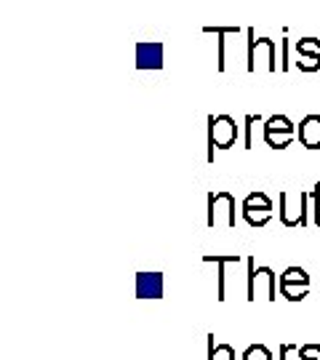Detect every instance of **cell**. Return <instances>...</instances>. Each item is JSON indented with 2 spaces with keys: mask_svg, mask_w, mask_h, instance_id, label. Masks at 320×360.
Returning <instances> with one entry per match:
<instances>
[{
  "mask_svg": "<svg viewBox=\"0 0 320 360\" xmlns=\"http://www.w3.org/2000/svg\"><path fill=\"white\" fill-rule=\"evenodd\" d=\"M245 267H248V272H245V299L256 302V296L264 291V299L275 302L278 299V281H281L275 275V270L272 267H256L254 257L245 259Z\"/></svg>",
  "mask_w": 320,
  "mask_h": 360,
  "instance_id": "6da1fadb",
  "label": "cell"
},
{
  "mask_svg": "<svg viewBox=\"0 0 320 360\" xmlns=\"http://www.w3.org/2000/svg\"><path fill=\"white\" fill-rule=\"evenodd\" d=\"M241 136V126L230 115H208V155L205 160L214 163V150H230Z\"/></svg>",
  "mask_w": 320,
  "mask_h": 360,
  "instance_id": "7a4b0ae2",
  "label": "cell"
},
{
  "mask_svg": "<svg viewBox=\"0 0 320 360\" xmlns=\"http://www.w3.org/2000/svg\"><path fill=\"white\" fill-rule=\"evenodd\" d=\"M245 35H248V43H245V70L254 72L256 62L262 59V51H264V67H267V72H278V43L269 38H256L254 27H248Z\"/></svg>",
  "mask_w": 320,
  "mask_h": 360,
  "instance_id": "3957f363",
  "label": "cell"
},
{
  "mask_svg": "<svg viewBox=\"0 0 320 360\" xmlns=\"http://www.w3.org/2000/svg\"><path fill=\"white\" fill-rule=\"evenodd\" d=\"M205 224L211 230L217 227H235V198L227 190H219V193H208V219Z\"/></svg>",
  "mask_w": 320,
  "mask_h": 360,
  "instance_id": "277c9868",
  "label": "cell"
},
{
  "mask_svg": "<svg viewBox=\"0 0 320 360\" xmlns=\"http://www.w3.org/2000/svg\"><path fill=\"white\" fill-rule=\"evenodd\" d=\"M262 134H264L267 147H272V150H286L296 139V126L291 123V117L272 115L264 120V131Z\"/></svg>",
  "mask_w": 320,
  "mask_h": 360,
  "instance_id": "5b68a950",
  "label": "cell"
},
{
  "mask_svg": "<svg viewBox=\"0 0 320 360\" xmlns=\"http://www.w3.org/2000/svg\"><path fill=\"white\" fill-rule=\"evenodd\" d=\"M241 214L251 227H267L269 219H272V200L262 190L248 193L241 203Z\"/></svg>",
  "mask_w": 320,
  "mask_h": 360,
  "instance_id": "8992f818",
  "label": "cell"
},
{
  "mask_svg": "<svg viewBox=\"0 0 320 360\" xmlns=\"http://www.w3.org/2000/svg\"><path fill=\"white\" fill-rule=\"evenodd\" d=\"M278 200H281L278 217H281L283 227H307L309 224V203H312L309 193L302 190V195H299V203H302V206L299 208H291V193H286V190L278 195Z\"/></svg>",
  "mask_w": 320,
  "mask_h": 360,
  "instance_id": "52a82bcc",
  "label": "cell"
},
{
  "mask_svg": "<svg viewBox=\"0 0 320 360\" xmlns=\"http://www.w3.org/2000/svg\"><path fill=\"white\" fill-rule=\"evenodd\" d=\"M166 56V46L160 40H141L136 43V67L139 70H160Z\"/></svg>",
  "mask_w": 320,
  "mask_h": 360,
  "instance_id": "ba28073f",
  "label": "cell"
},
{
  "mask_svg": "<svg viewBox=\"0 0 320 360\" xmlns=\"http://www.w3.org/2000/svg\"><path fill=\"white\" fill-rule=\"evenodd\" d=\"M203 262L205 264H217L219 267L217 299L219 302H224V299H227V267H230V264H241V254H224V257H219V254H205Z\"/></svg>",
  "mask_w": 320,
  "mask_h": 360,
  "instance_id": "9c48e42d",
  "label": "cell"
},
{
  "mask_svg": "<svg viewBox=\"0 0 320 360\" xmlns=\"http://www.w3.org/2000/svg\"><path fill=\"white\" fill-rule=\"evenodd\" d=\"M296 139L302 142L305 150H320V115L302 117V123L296 129Z\"/></svg>",
  "mask_w": 320,
  "mask_h": 360,
  "instance_id": "30bf717a",
  "label": "cell"
},
{
  "mask_svg": "<svg viewBox=\"0 0 320 360\" xmlns=\"http://www.w3.org/2000/svg\"><path fill=\"white\" fill-rule=\"evenodd\" d=\"M136 296L139 299H163V275L160 272H139L136 275Z\"/></svg>",
  "mask_w": 320,
  "mask_h": 360,
  "instance_id": "8fae6325",
  "label": "cell"
},
{
  "mask_svg": "<svg viewBox=\"0 0 320 360\" xmlns=\"http://www.w3.org/2000/svg\"><path fill=\"white\" fill-rule=\"evenodd\" d=\"M205 35H217V70L224 72L227 70V38L238 35V27H203Z\"/></svg>",
  "mask_w": 320,
  "mask_h": 360,
  "instance_id": "7c38bea8",
  "label": "cell"
},
{
  "mask_svg": "<svg viewBox=\"0 0 320 360\" xmlns=\"http://www.w3.org/2000/svg\"><path fill=\"white\" fill-rule=\"evenodd\" d=\"M278 285H309V275L302 267H286Z\"/></svg>",
  "mask_w": 320,
  "mask_h": 360,
  "instance_id": "4fadbf2b",
  "label": "cell"
},
{
  "mask_svg": "<svg viewBox=\"0 0 320 360\" xmlns=\"http://www.w3.org/2000/svg\"><path fill=\"white\" fill-rule=\"evenodd\" d=\"M205 339H208V360H235V349L230 345H214V334H208Z\"/></svg>",
  "mask_w": 320,
  "mask_h": 360,
  "instance_id": "5bb4252c",
  "label": "cell"
},
{
  "mask_svg": "<svg viewBox=\"0 0 320 360\" xmlns=\"http://www.w3.org/2000/svg\"><path fill=\"white\" fill-rule=\"evenodd\" d=\"M296 67H299L302 72H318L320 53H296Z\"/></svg>",
  "mask_w": 320,
  "mask_h": 360,
  "instance_id": "9a60e30c",
  "label": "cell"
},
{
  "mask_svg": "<svg viewBox=\"0 0 320 360\" xmlns=\"http://www.w3.org/2000/svg\"><path fill=\"white\" fill-rule=\"evenodd\" d=\"M256 123H262V115H245L243 117V129H245L243 147L245 150H251V147H254V126Z\"/></svg>",
  "mask_w": 320,
  "mask_h": 360,
  "instance_id": "2e32d148",
  "label": "cell"
},
{
  "mask_svg": "<svg viewBox=\"0 0 320 360\" xmlns=\"http://www.w3.org/2000/svg\"><path fill=\"white\" fill-rule=\"evenodd\" d=\"M309 294V285H281V296H286L288 302H302Z\"/></svg>",
  "mask_w": 320,
  "mask_h": 360,
  "instance_id": "e0dca14e",
  "label": "cell"
},
{
  "mask_svg": "<svg viewBox=\"0 0 320 360\" xmlns=\"http://www.w3.org/2000/svg\"><path fill=\"white\" fill-rule=\"evenodd\" d=\"M241 360H272V352H269L264 345H251V347L243 352Z\"/></svg>",
  "mask_w": 320,
  "mask_h": 360,
  "instance_id": "ac0fdd59",
  "label": "cell"
},
{
  "mask_svg": "<svg viewBox=\"0 0 320 360\" xmlns=\"http://www.w3.org/2000/svg\"><path fill=\"white\" fill-rule=\"evenodd\" d=\"M296 53H320V38H302L294 46Z\"/></svg>",
  "mask_w": 320,
  "mask_h": 360,
  "instance_id": "d6986e66",
  "label": "cell"
},
{
  "mask_svg": "<svg viewBox=\"0 0 320 360\" xmlns=\"http://www.w3.org/2000/svg\"><path fill=\"white\" fill-rule=\"evenodd\" d=\"M299 360H320V345H315V342L302 345L299 347Z\"/></svg>",
  "mask_w": 320,
  "mask_h": 360,
  "instance_id": "ffe728a7",
  "label": "cell"
},
{
  "mask_svg": "<svg viewBox=\"0 0 320 360\" xmlns=\"http://www.w3.org/2000/svg\"><path fill=\"white\" fill-rule=\"evenodd\" d=\"M309 198H312V221L320 227V181L309 190Z\"/></svg>",
  "mask_w": 320,
  "mask_h": 360,
  "instance_id": "44dd1931",
  "label": "cell"
},
{
  "mask_svg": "<svg viewBox=\"0 0 320 360\" xmlns=\"http://www.w3.org/2000/svg\"><path fill=\"white\" fill-rule=\"evenodd\" d=\"M288 49H291V40L283 38L281 40V51H283V65H281V70H283V72H288V67H291V65H288Z\"/></svg>",
  "mask_w": 320,
  "mask_h": 360,
  "instance_id": "7402d4cb",
  "label": "cell"
},
{
  "mask_svg": "<svg viewBox=\"0 0 320 360\" xmlns=\"http://www.w3.org/2000/svg\"><path fill=\"white\" fill-rule=\"evenodd\" d=\"M291 352H299V345H288V342H283L281 345V358L278 360H288Z\"/></svg>",
  "mask_w": 320,
  "mask_h": 360,
  "instance_id": "603a6c76",
  "label": "cell"
}]
</instances>
